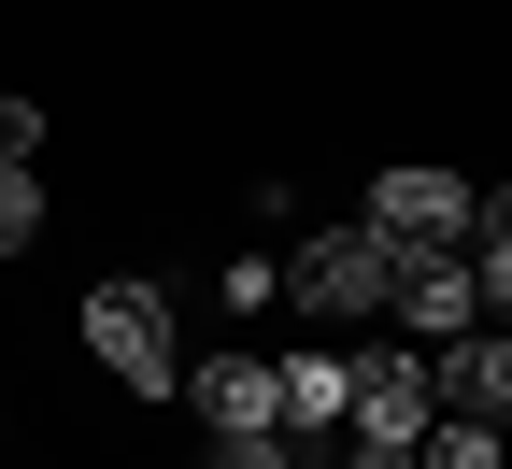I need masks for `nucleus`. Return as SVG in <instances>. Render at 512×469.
Segmentation results:
<instances>
[{"mask_svg":"<svg viewBox=\"0 0 512 469\" xmlns=\"http://www.w3.org/2000/svg\"><path fill=\"white\" fill-rule=\"evenodd\" d=\"M399 256H413V242H399V228H370V214H356V228H313V242L285 256V299H299V313H328V327H370L384 299H399Z\"/></svg>","mask_w":512,"mask_h":469,"instance_id":"nucleus-1","label":"nucleus"},{"mask_svg":"<svg viewBox=\"0 0 512 469\" xmlns=\"http://www.w3.org/2000/svg\"><path fill=\"white\" fill-rule=\"evenodd\" d=\"M86 356H100L128 398H171V384H185L171 299H157V285H128V271H100V285H86Z\"/></svg>","mask_w":512,"mask_h":469,"instance_id":"nucleus-2","label":"nucleus"},{"mask_svg":"<svg viewBox=\"0 0 512 469\" xmlns=\"http://www.w3.org/2000/svg\"><path fill=\"white\" fill-rule=\"evenodd\" d=\"M427 413H441L427 342H356V398H342V427H356V441H427Z\"/></svg>","mask_w":512,"mask_h":469,"instance_id":"nucleus-3","label":"nucleus"},{"mask_svg":"<svg viewBox=\"0 0 512 469\" xmlns=\"http://www.w3.org/2000/svg\"><path fill=\"white\" fill-rule=\"evenodd\" d=\"M384 313H399V342H456V327H484V271H470V242H427V256H399V299H384Z\"/></svg>","mask_w":512,"mask_h":469,"instance_id":"nucleus-4","label":"nucleus"},{"mask_svg":"<svg viewBox=\"0 0 512 469\" xmlns=\"http://www.w3.org/2000/svg\"><path fill=\"white\" fill-rule=\"evenodd\" d=\"M185 413H200L214 441H285V384H271V356H185Z\"/></svg>","mask_w":512,"mask_h":469,"instance_id":"nucleus-5","label":"nucleus"},{"mask_svg":"<svg viewBox=\"0 0 512 469\" xmlns=\"http://www.w3.org/2000/svg\"><path fill=\"white\" fill-rule=\"evenodd\" d=\"M470 214H484V199H470L456 171H427V157H399V171H370V228H399L413 256H427V242H470Z\"/></svg>","mask_w":512,"mask_h":469,"instance_id":"nucleus-6","label":"nucleus"},{"mask_svg":"<svg viewBox=\"0 0 512 469\" xmlns=\"http://www.w3.org/2000/svg\"><path fill=\"white\" fill-rule=\"evenodd\" d=\"M441 370V413H484V427H512V327L484 313V327H456V342L427 356Z\"/></svg>","mask_w":512,"mask_h":469,"instance_id":"nucleus-7","label":"nucleus"},{"mask_svg":"<svg viewBox=\"0 0 512 469\" xmlns=\"http://www.w3.org/2000/svg\"><path fill=\"white\" fill-rule=\"evenodd\" d=\"M271 384H285V441H299V427H342L356 356H271Z\"/></svg>","mask_w":512,"mask_h":469,"instance_id":"nucleus-8","label":"nucleus"},{"mask_svg":"<svg viewBox=\"0 0 512 469\" xmlns=\"http://www.w3.org/2000/svg\"><path fill=\"white\" fill-rule=\"evenodd\" d=\"M498 441H512V427H484V413H427L413 469H498Z\"/></svg>","mask_w":512,"mask_h":469,"instance_id":"nucleus-9","label":"nucleus"},{"mask_svg":"<svg viewBox=\"0 0 512 469\" xmlns=\"http://www.w3.org/2000/svg\"><path fill=\"white\" fill-rule=\"evenodd\" d=\"M0 256H43V171H0Z\"/></svg>","mask_w":512,"mask_h":469,"instance_id":"nucleus-10","label":"nucleus"},{"mask_svg":"<svg viewBox=\"0 0 512 469\" xmlns=\"http://www.w3.org/2000/svg\"><path fill=\"white\" fill-rule=\"evenodd\" d=\"M470 271H484V313L512 327V228H470Z\"/></svg>","mask_w":512,"mask_h":469,"instance_id":"nucleus-11","label":"nucleus"},{"mask_svg":"<svg viewBox=\"0 0 512 469\" xmlns=\"http://www.w3.org/2000/svg\"><path fill=\"white\" fill-rule=\"evenodd\" d=\"M0 171H43V100H0Z\"/></svg>","mask_w":512,"mask_h":469,"instance_id":"nucleus-12","label":"nucleus"},{"mask_svg":"<svg viewBox=\"0 0 512 469\" xmlns=\"http://www.w3.org/2000/svg\"><path fill=\"white\" fill-rule=\"evenodd\" d=\"M200 469H285V441H200Z\"/></svg>","mask_w":512,"mask_h":469,"instance_id":"nucleus-13","label":"nucleus"},{"mask_svg":"<svg viewBox=\"0 0 512 469\" xmlns=\"http://www.w3.org/2000/svg\"><path fill=\"white\" fill-rule=\"evenodd\" d=\"M342 469H413V441H356L342 427Z\"/></svg>","mask_w":512,"mask_h":469,"instance_id":"nucleus-14","label":"nucleus"},{"mask_svg":"<svg viewBox=\"0 0 512 469\" xmlns=\"http://www.w3.org/2000/svg\"><path fill=\"white\" fill-rule=\"evenodd\" d=\"M285 469H342V441H328V455H285Z\"/></svg>","mask_w":512,"mask_h":469,"instance_id":"nucleus-15","label":"nucleus"}]
</instances>
